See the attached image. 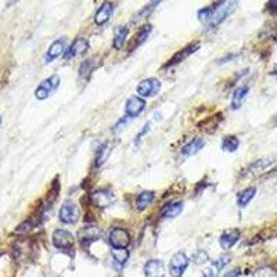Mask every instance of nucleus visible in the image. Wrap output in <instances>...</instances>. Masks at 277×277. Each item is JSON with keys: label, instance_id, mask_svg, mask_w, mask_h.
<instances>
[{"label": "nucleus", "instance_id": "7", "mask_svg": "<svg viewBox=\"0 0 277 277\" xmlns=\"http://www.w3.org/2000/svg\"><path fill=\"white\" fill-rule=\"evenodd\" d=\"M188 266V258L183 252H178L169 262V273L172 277H182Z\"/></svg>", "mask_w": 277, "mask_h": 277}, {"label": "nucleus", "instance_id": "8", "mask_svg": "<svg viewBox=\"0 0 277 277\" xmlns=\"http://www.w3.org/2000/svg\"><path fill=\"white\" fill-rule=\"evenodd\" d=\"M89 50V41L86 37H78L72 42V45L65 50L64 53V58L65 60H71V58L76 57V56H82Z\"/></svg>", "mask_w": 277, "mask_h": 277}, {"label": "nucleus", "instance_id": "37", "mask_svg": "<svg viewBox=\"0 0 277 277\" xmlns=\"http://www.w3.org/2000/svg\"><path fill=\"white\" fill-rule=\"evenodd\" d=\"M241 274V269L240 267H237V269H233L230 272H227L225 274V277H239Z\"/></svg>", "mask_w": 277, "mask_h": 277}, {"label": "nucleus", "instance_id": "33", "mask_svg": "<svg viewBox=\"0 0 277 277\" xmlns=\"http://www.w3.org/2000/svg\"><path fill=\"white\" fill-rule=\"evenodd\" d=\"M193 259L195 263H205L208 261V254L205 251H197L193 255Z\"/></svg>", "mask_w": 277, "mask_h": 277}, {"label": "nucleus", "instance_id": "11", "mask_svg": "<svg viewBox=\"0 0 277 277\" xmlns=\"http://www.w3.org/2000/svg\"><path fill=\"white\" fill-rule=\"evenodd\" d=\"M65 43H67V41L64 37L58 39L56 42H53L52 46L49 47V50H47L46 56H45V63H52L56 58L60 57L63 53H65Z\"/></svg>", "mask_w": 277, "mask_h": 277}, {"label": "nucleus", "instance_id": "27", "mask_svg": "<svg viewBox=\"0 0 277 277\" xmlns=\"http://www.w3.org/2000/svg\"><path fill=\"white\" fill-rule=\"evenodd\" d=\"M239 146H240V141L235 136H226L223 141H222V148L225 151L234 152L239 148Z\"/></svg>", "mask_w": 277, "mask_h": 277}, {"label": "nucleus", "instance_id": "39", "mask_svg": "<svg viewBox=\"0 0 277 277\" xmlns=\"http://www.w3.org/2000/svg\"><path fill=\"white\" fill-rule=\"evenodd\" d=\"M0 126H2V116H0Z\"/></svg>", "mask_w": 277, "mask_h": 277}, {"label": "nucleus", "instance_id": "28", "mask_svg": "<svg viewBox=\"0 0 277 277\" xmlns=\"http://www.w3.org/2000/svg\"><path fill=\"white\" fill-rule=\"evenodd\" d=\"M111 255L114 258V261L118 263V265H125L126 261H128V258H129V252L126 248L124 250H118V248H112V251H111Z\"/></svg>", "mask_w": 277, "mask_h": 277}, {"label": "nucleus", "instance_id": "26", "mask_svg": "<svg viewBox=\"0 0 277 277\" xmlns=\"http://www.w3.org/2000/svg\"><path fill=\"white\" fill-rule=\"evenodd\" d=\"M152 31V26L151 25H147V26H143L140 31L137 32V35L135 36V41H133V43H132L131 46V50H133V47L135 46H140L141 43H144L147 41V37L150 36V33H151Z\"/></svg>", "mask_w": 277, "mask_h": 277}, {"label": "nucleus", "instance_id": "21", "mask_svg": "<svg viewBox=\"0 0 277 277\" xmlns=\"http://www.w3.org/2000/svg\"><path fill=\"white\" fill-rule=\"evenodd\" d=\"M248 92H250V88L248 86H241L239 89H235L234 94H233V99H231V108L233 110H239L243 103H244V100L247 99V96H248Z\"/></svg>", "mask_w": 277, "mask_h": 277}, {"label": "nucleus", "instance_id": "35", "mask_svg": "<svg viewBox=\"0 0 277 277\" xmlns=\"http://www.w3.org/2000/svg\"><path fill=\"white\" fill-rule=\"evenodd\" d=\"M229 262H230V256L229 255H226V256H220L219 259H218V261H215L214 262V265L216 267H218V269H223V267L226 266V265H227V263H229Z\"/></svg>", "mask_w": 277, "mask_h": 277}, {"label": "nucleus", "instance_id": "22", "mask_svg": "<svg viewBox=\"0 0 277 277\" xmlns=\"http://www.w3.org/2000/svg\"><path fill=\"white\" fill-rule=\"evenodd\" d=\"M111 154V144L108 141H104L103 144H100V147L96 151V167H101L104 164Z\"/></svg>", "mask_w": 277, "mask_h": 277}, {"label": "nucleus", "instance_id": "2", "mask_svg": "<svg viewBox=\"0 0 277 277\" xmlns=\"http://www.w3.org/2000/svg\"><path fill=\"white\" fill-rule=\"evenodd\" d=\"M58 86H60V76L53 75L50 78L45 79L42 84L37 86L35 90V97L37 100H46L57 90Z\"/></svg>", "mask_w": 277, "mask_h": 277}, {"label": "nucleus", "instance_id": "12", "mask_svg": "<svg viewBox=\"0 0 277 277\" xmlns=\"http://www.w3.org/2000/svg\"><path fill=\"white\" fill-rule=\"evenodd\" d=\"M199 49H200L199 42L188 45V46L184 47L183 50H180V52L176 53V54H175V56H173V57L169 60V63L167 64V67H172V65H176V64L182 63V61H184V60H186L188 56H191V54H194V53L197 52Z\"/></svg>", "mask_w": 277, "mask_h": 277}, {"label": "nucleus", "instance_id": "1", "mask_svg": "<svg viewBox=\"0 0 277 277\" xmlns=\"http://www.w3.org/2000/svg\"><path fill=\"white\" fill-rule=\"evenodd\" d=\"M214 16L208 22V29H214L222 22L225 21L227 17L235 10L237 7V2H220V3H215Z\"/></svg>", "mask_w": 277, "mask_h": 277}, {"label": "nucleus", "instance_id": "15", "mask_svg": "<svg viewBox=\"0 0 277 277\" xmlns=\"http://www.w3.org/2000/svg\"><path fill=\"white\" fill-rule=\"evenodd\" d=\"M276 160L277 155H270V157L258 160V161H255L254 164L250 165V168H248V173H250V175H256V173L263 172V171H266L269 167H272L273 164L276 162Z\"/></svg>", "mask_w": 277, "mask_h": 277}, {"label": "nucleus", "instance_id": "19", "mask_svg": "<svg viewBox=\"0 0 277 277\" xmlns=\"http://www.w3.org/2000/svg\"><path fill=\"white\" fill-rule=\"evenodd\" d=\"M204 146H205L204 139H201V137H195L194 140L187 143V144L182 148V154H183L184 157H190V155L197 154L200 150H203V147Z\"/></svg>", "mask_w": 277, "mask_h": 277}, {"label": "nucleus", "instance_id": "5", "mask_svg": "<svg viewBox=\"0 0 277 277\" xmlns=\"http://www.w3.org/2000/svg\"><path fill=\"white\" fill-rule=\"evenodd\" d=\"M161 89V82L157 78H148L137 85V94L141 97H154Z\"/></svg>", "mask_w": 277, "mask_h": 277}, {"label": "nucleus", "instance_id": "13", "mask_svg": "<svg viewBox=\"0 0 277 277\" xmlns=\"http://www.w3.org/2000/svg\"><path fill=\"white\" fill-rule=\"evenodd\" d=\"M112 13H114V5L110 3V2H104L103 5L100 6L96 16H94V22L97 25H103V24H105L110 20Z\"/></svg>", "mask_w": 277, "mask_h": 277}, {"label": "nucleus", "instance_id": "10", "mask_svg": "<svg viewBox=\"0 0 277 277\" xmlns=\"http://www.w3.org/2000/svg\"><path fill=\"white\" fill-rule=\"evenodd\" d=\"M144 107H146V101L144 100L139 97V96H132L125 104L126 116L135 118V116L140 115V112L144 110Z\"/></svg>", "mask_w": 277, "mask_h": 277}, {"label": "nucleus", "instance_id": "14", "mask_svg": "<svg viewBox=\"0 0 277 277\" xmlns=\"http://www.w3.org/2000/svg\"><path fill=\"white\" fill-rule=\"evenodd\" d=\"M144 276L146 277H164L165 276V266L161 261L151 259L144 266Z\"/></svg>", "mask_w": 277, "mask_h": 277}, {"label": "nucleus", "instance_id": "29", "mask_svg": "<svg viewBox=\"0 0 277 277\" xmlns=\"http://www.w3.org/2000/svg\"><path fill=\"white\" fill-rule=\"evenodd\" d=\"M160 5V2H152V3H150V5H147L144 6L143 9H141L139 13H137L136 16H135V18H133V22H136V21H140V20H143V18H146L147 16H150V13H151L157 6Z\"/></svg>", "mask_w": 277, "mask_h": 277}, {"label": "nucleus", "instance_id": "32", "mask_svg": "<svg viewBox=\"0 0 277 277\" xmlns=\"http://www.w3.org/2000/svg\"><path fill=\"white\" fill-rule=\"evenodd\" d=\"M131 120L132 118H129V116H124V118H121V120L115 124V126L112 128V132H114V133H120V132L122 131V129L129 124V122H131Z\"/></svg>", "mask_w": 277, "mask_h": 277}, {"label": "nucleus", "instance_id": "36", "mask_svg": "<svg viewBox=\"0 0 277 277\" xmlns=\"http://www.w3.org/2000/svg\"><path fill=\"white\" fill-rule=\"evenodd\" d=\"M267 10H269V13H272V14H276L277 13V0H274V2H269V3H267Z\"/></svg>", "mask_w": 277, "mask_h": 277}, {"label": "nucleus", "instance_id": "4", "mask_svg": "<svg viewBox=\"0 0 277 277\" xmlns=\"http://www.w3.org/2000/svg\"><path fill=\"white\" fill-rule=\"evenodd\" d=\"M90 201L97 208H107V207H110L115 201V195H114L112 191L107 190V188H100V190H96L90 195Z\"/></svg>", "mask_w": 277, "mask_h": 277}, {"label": "nucleus", "instance_id": "25", "mask_svg": "<svg viewBox=\"0 0 277 277\" xmlns=\"http://www.w3.org/2000/svg\"><path fill=\"white\" fill-rule=\"evenodd\" d=\"M154 197H155V194L154 191H143L137 195L136 199V207L139 211H143V209H146L148 205L151 204L152 201H154Z\"/></svg>", "mask_w": 277, "mask_h": 277}, {"label": "nucleus", "instance_id": "20", "mask_svg": "<svg viewBox=\"0 0 277 277\" xmlns=\"http://www.w3.org/2000/svg\"><path fill=\"white\" fill-rule=\"evenodd\" d=\"M97 65H99L97 64V57L85 60L84 63L81 64V67H79V76L84 79H88L90 76V73L97 68Z\"/></svg>", "mask_w": 277, "mask_h": 277}, {"label": "nucleus", "instance_id": "17", "mask_svg": "<svg viewBox=\"0 0 277 277\" xmlns=\"http://www.w3.org/2000/svg\"><path fill=\"white\" fill-rule=\"evenodd\" d=\"M239 239H240V230H237V229L226 230L223 234L220 235V247H222L223 250H230L231 247L234 246L235 243L239 241Z\"/></svg>", "mask_w": 277, "mask_h": 277}, {"label": "nucleus", "instance_id": "38", "mask_svg": "<svg viewBox=\"0 0 277 277\" xmlns=\"http://www.w3.org/2000/svg\"><path fill=\"white\" fill-rule=\"evenodd\" d=\"M272 75H274V76H277V68L274 69V71H273V72H272Z\"/></svg>", "mask_w": 277, "mask_h": 277}, {"label": "nucleus", "instance_id": "9", "mask_svg": "<svg viewBox=\"0 0 277 277\" xmlns=\"http://www.w3.org/2000/svg\"><path fill=\"white\" fill-rule=\"evenodd\" d=\"M52 241L54 247L61 248V250H67V248L73 246V235L64 229H57V230L53 231Z\"/></svg>", "mask_w": 277, "mask_h": 277}, {"label": "nucleus", "instance_id": "31", "mask_svg": "<svg viewBox=\"0 0 277 277\" xmlns=\"http://www.w3.org/2000/svg\"><path fill=\"white\" fill-rule=\"evenodd\" d=\"M254 277H276V272L273 270L272 267L263 266L259 267V269L254 273Z\"/></svg>", "mask_w": 277, "mask_h": 277}, {"label": "nucleus", "instance_id": "34", "mask_svg": "<svg viewBox=\"0 0 277 277\" xmlns=\"http://www.w3.org/2000/svg\"><path fill=\"white\" fill-rule=\"evenodd\" d=\"M218 273H219V269L212 265V266L205 267L203 270V276L204 277H218Z\"/></svg>", "mask_w": 277, "mask_h": 277}, {"label": "nucleus", "instance_id": "23", "mask_svg": "<svg viewBox=\"0 0 277 277\" xmlns=\"http://www.w3.org/2000/svg\"><path fill=\"white\" fill-rule=\"evenodd\" d=\"M256 194V188L255 187H247L244 188L243 191L239 193L237 195V205L240 207V208H244L247 205L250 204V201H251L254 197H255Z\"/></svg>", "mask_w": 277, "mask_h": 277}, {"label": "nucleus", "instance_id": "24", "mask_svg": "<svg viewBox=\"0 0 277 277\" xmlns=\"http://www.w3.org/2000/svg\"><path fill=\"white\" fill-rule=\"evenodd\" d=\"M129 33V29L126 26H118L114 32V39H112V46L115 47L116 50H120L124 46V43L126 41V36Z\"/></svg>", "mask_w": 277, "mask_h": 277}, {"label": "nucleus", "instance_id": "6", "mask_svg": "<svg viewBox=\"0 0 277 277\" xmlns=\"http://www.w3.org/2000/svg\"><path fill=\"white\" fill-rule=\"evenodd\" d=\"M58 216H60V220L63 223H67V225H73L76 223L79 219V208L78 205L73 204V203H64L60 208V212H58Z\"/></svg>", "mask_w": 277, "mask_h": 277}, {"label": "nucleus", "instance_id": "3", "mask_svg": "<svg viewBox=\"0 0 277 277\" xmlns=\"http://www.w3.org/2000/svg\"><path fill=\"white\" fill-rule=\"evenodd\" d=\"M108 240L112 248H118V250H124L129 246L131 243V235L129 233L122 229V227H114L111 229L110 234H108Z\"/></svg>", "mask_w": 277, "mask_h": 277}, {"label": "nucleus", "instance_id": "16", "mask_svg": "<svg viewBox=\"0 0 277 277\" xmlns=\"http://www.w3.org/2000/svg\"><path fill=\"white\" fill-rule=\"evenodd\" d=\"M100 234H101V233H100L99 227H94V226L92 227V226H89V227H84L82 230H79L78 237L79 241H81L82 244L88 246L90 243L99 240Z\"/></svg>", "mask_w": 277, "mask_h": 277}, {"label": "nucleus", "instance_id": "30", "mask_svg": "<svg viewBox=\"0 0 277 277\" xmlns=\"http://www.w3.org/2000/svg\"><path fill=\"white\" fill-rule=\"evenodd\" d=\"M214 11L215 7L214 6H211V7H205L203 10L199 11V20L203 22H209L211 21V18L214 16Z\"/></svg>", "mask_w": 277, "mask_h": 277}, {"label": "nucleus", "instance_id": "18", "mask_svg": "<svg viewBox=\"0 0 277 277\" xmlns=\"http://www.w3.org/2000/svg\"><path fill=\"white\" fill-rule=\"evenodd\" d=\"M182 211H183V203L182 201H173V203H169L161 209V216L164 219H173V218L179 216Z\"/></svg>", "mask_w": 277, "mask_h": 277}]
</instances>
